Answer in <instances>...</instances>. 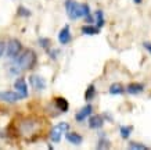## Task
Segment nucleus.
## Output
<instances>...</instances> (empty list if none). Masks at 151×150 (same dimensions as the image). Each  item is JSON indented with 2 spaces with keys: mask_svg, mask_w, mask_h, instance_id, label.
I'll return each instance as SVG.
<instances>
[{
  "mask_svg": "<svg viewBox=\"0 0 151 150\" xmlns=\"http://www.w3.org/2000/svg\"><path fill=\"white\" fill-rule=\"evenodd\" d=\"M143 91H144V85L140 83V82H132L125 88V92H128L129 95H139Z\"/></svg>",
  "mask_w": 151,
  "mask_h": 150,
  "instance_id": "obj_11",
  "label": "nucleus"
},
{
  "mask_svg": "<svg viewBox=\"0 0 151 150\" xmlns=\"http://www.w3.org/2000/svg\"><path fill=\"white\" fill-rule=\"evenodd\" d=\"M96 147H97V149H110V147H111L110 141H108V139H105L104 133H101V135H100V141H99V145H97Z\"/></svg>",
  "mask_w": 151,
  "mask_h": 150,
  "instance_id": "obj_19",
  "label": "nucleus"
},
{
  "mask_svg": "<svg viewBox=\"0 0 151 150\" xmlns=\"http://www.w3.org/2000/svg\"><path fill=\"white\" fill-rule=\"evenodd\" d=\"M54 104L61 113H67V111L69 110L68 100L65 99V97H63V96H57V97H54Z\"/></svg>",
  "mask_w": 151,
  "mask_h": 150,
  "instance_id": "obj_12",
  "label": "nucleus"
},
{
  "mask_svg": "<svg viewBox=\"0 0 151 150\" xmlns=\"http://www.w3.org/2000/svg\"><path fill=\"white\" fill-rule=\"evenodd\" d=\"M71 41H72V35H71L69 25H65V27L58 32V42L61 45H68Z\"/></svg>",
  "mask_w": 151,
  "mask_h": 150,
  "instance_id": "obj_9",
  "label": "nucleus"
},
{
  "mask_svg": "<svg viewBox=\"0 0 151 150\" xmlns=\"http://www.w3.org/2000/svg\"><path fill=\"white\" fill-rule=\"evenodd\" d=\"M37 42H39V45H40L43 49L46 50V51L51 47V41L49 39V38H39V39H37Z\"/></svg>",
  "mask_w": 151,
  "mask_h": 150,
  "instance_id": "obj_22",
  "label": "nucleus"
},
{
  "mask_svg": "<svg viewBox=\"0 0 151 150\" xmlns=\"http://www.w3.org/2000/svg\"><path fill=\"white\" fill-rule=\"evenodd\" d=\"M143 46H144V49H146L147 51L151 54V43H150V42H144V43H143Z\"/></svg>",
  "mask_w": 151,
  "mask_h": 150,
  "instance_id": "obj_25",
  "label": "nucleus"
},
{
  "mask_svg": "<svg viewBox=\"0 0 151 150\" xmlns=\"http://www.w3.org/2000/svg\"><path fill=\"white\" fill-rule=\"evenodd\" d=\"M108 92H110V95L112 96H116V95H124L125 93V88L121 85V83H118V82H115V83H112L110 86V89H108Z\"/></svg>",
  "mask_w": 151,
  "mask_h": 150,
  "instance_id": "obj_16",
  "label": "nucleus"
},
{
  "mask_svg": "<svg viewBox=\"0 0 151 150\" xmlns=\"http://www.w3.org/2000/svg\"><path fill=\"white\" fill-rule=\"evenodd\" d=\"M65 139L68 141V143L75 146H79L83 142V136L79 135L78 132H73V131H67L65 132Z\"/></svg>",
  "mask_w": 151,
  "mask_h": 150,
  "instance_id": "obj_10",
  "label": "nucleus"
},
{
  "mask_svg": "<svg viewBox=\"0 0 151 150\" xmlns=\"http://www.w3.org/2000/svg\"><path fill=\"white\" fill-rule=\"evenodd\" d=\"M63 133H64V131H63L58 125L53 127V128H51V131H50V139H51V142H53V143H58V142L61 141V138H63Z\"/></svg>",
  "mask_w": 151,
  "mask_h": 150,
  "instance_id": "obj_13",
  "label": "nucleus"
},
{
  "mask_svg": "<svg viewBox=\"0 0 151 150\" xmlns=\"http://www.w3.org/2000/svg\"><path fill=\"white\" fill-rule=\"evenodd\" d=\"M94 21H96V27L100 28V29L105 25L104 11L103 10H96V13H94Z\"/></svg>",
  "mask_w": 151,
  "mask_h": 150,
  "instance_id": "obj_15",
  "label": "nucleus"
},
{
  "mask_svg": "<svg viewBox=\"0 0 151 150\" xmlns=\"http://www.w3.org/2000/svg\"><path fill=\"white\" fill-rule=\"evenodd\" d=\"M104 125V118L101 114L89 115V128L90 129H101Z\"/></svg>",
  "mask_w": 151,
  "mask_h": 150,
  "instance_id": "obj_8",
  "label": "nucleus"
},
{
  "mask_svg": "<svg viewBox=\"0 0 151 150\" xmlns=\"http://www.w3.org/2000/svg\"><path fill=\"white\" fill-rule=\"evenodd\" d=\"M128 147L132 150H148V146L143 145V143H139V142H129Z\"/></svg>",
  "mask_w": 151,
  "mask_h": 150,
  "instance_id": "obj_20",
  "label": "nucleus"
},
{
  "mask_svg": "<svg viewBox=\"0 0 151 150\" xmlns=\"http://www.w3.org/2000/svg\"><path fill=\"white\" fill-rule=\"evenodd\" d=\"M36 61H37V56L35 53V50L32 49H27L24 51H21L18 57L15 60H13V63L21 70V72L32 70L36 65Z\"/></svg>",
  "mask_w": 151,
  "mask_h": 150,
  "instance_id": "obj_1",
  "label": "nucleus"
},
{
  "mask_svg": "<svg viewBox=\"0 0 151 150\" xmlns=\"http://www.w3.org/2000/svg\"><path fill=\"white\" fill-rule=\"evenodd\" d=\"M29 83H31V86L35 89V91H45L47 86V82L46 79L40 75H31L29 77Z\"/></svg>",
  "mask_w": 151,
  "mask_h": 150,
  "instance_id": "obj_5",
  "label": "nucleus"
},
{
  "mask_svg": "<svg viewBox=\"0 0 151 150\" xmlns=\"http://www.w3.org/2000/svg\"><path fill=\"white\" fill-rule=\"evenodd\" d=\"M4 51H6V42L0 41V59L3 57V54H4Z\"/></svg>",
  "mask_w": 151,
  "mask_h": 150,
  "instance_id": "obj_23",
  "label": "nucleus"
},
{
  "mask_svg": "<svg viewBox=\"0 0 151 150\" xmlns=\"http://www.w3.org/2000/svg\"><path fill=\"white\" fill-rule=\"evenodd\" d=\"M14 88H15V92H17L22 99H27L28 97V95H29V92H28V83H27V81H25L24 77H19L15 79Z\"/></svg>",
  "mask_w": 151,
  "mask_h": 150,
  "instance_id": "obj_4",
  "label": "nucleus"
},
{
  "mask_svg": "<svg viewBox=\"0 0 151 150\" xmlns=\"http://www.w3.org/2000/svg\"><path fill=\"white\" fill-rule=\"evenodd\" d=\"M133 3H134V4H142L143 0H133Z\"/></svg>",
  "mask_w": 151,
  "mask_h": 150,
  "instance_id": "obj_26",
  "label": "nucleus"
},
{
  "mask_svg": "<svg viewBox=\"0 0 151 150\" xmlns=\"http://www.w3.org/2000/svg\"><path fill=\"white\" fill-rule=\"evenodd\" d=\"M132 131H133V127L132 125H122V127L119 128V133H121V138L125 139V141H128L129 136L132 135Z\"/></svg>",
  "mask_w": 151,
  "mask_h": 150,
  "instance_id": "obj_18",
  "label": "nucleus"
},
{
  "mask_svg": "<svg viewBox=\"0 0 151 150\" xmlns=\"http://www.w3.org/2000/svg\"><path fill=\"white\" fill-rule=\"evenodd\" d=\"M17 14H18L19 17H31V11H29V9H27L25 6H18V9H17Z\"/></svg>",
  "mask_w": 151,
  "mask_h": 150,
  "instance_id": "obj_21",
  "label": "nucleus"
},
{
  "mask_svg": "<svg viewBox=\"0 0 151 150\" xmlns=\"http://www.w3.org/2000/svg\"><path fill=\"white\" fill-rule=\"evenodd\" d=\"M81 31H82L83 35H89V36H93V35H97V33H100V28L94 27L92 24H87V25H83L81 28Z\"/></svg>",
  "mask_w": 151,
  "mask_h": 150,
  "instance_id": "obj_14",
  "label": "nucleus"
},
{
  "mask_svg": "<svg viewBox=\"0 0 151 150\" xmlns=\"http://www.w3.org/2000/svg\"><path fill=\"white\" fill-rule=\"evenodd\" d=\"M65 11H67V15H68L69 20H75L78 18H83V7L82 3H78L75 0H65Z\"/></svg>",
  "mask_w": 151,
  "mask_h": 150,
  "instance_id": "obj_2",
  "label": "nucleus"
},
{
  "mask_svg": "<svg viewBox=\"0 0 151 150\" xmlns=\"http://www.w3.org/2000/svg\"><path fill=\"white\" fill-rule=\"evenodd\" d=\"M22 97L13 91H1L0 92V100L6 101V103H17L18 100H21Z\"/></svg>",
  "mask_w": 151,
  "mask_h": 150,
  "instance_id": "obj_6",
  "label": "nucleus"
},
{
  "mask_svg": "<svg viewBox=\"0 0 151 150\" xmlns=\"http://www.w3.org/2000/svg\"><path fill=\"white\" fill-rule=\"evenodd\" d=\"M96 86H94V83H90L89 86H87L86 92H85V100L86 101H92L94 97H96Z\"/></svg>",
  "mask_w": 151,
  "mask_h": 150,
  "instance_id": "obj_17",
  "label": "nucleus"
},
{
  "mask_svg": "<svg viewBox=\"0 0 151 150\" xmlns=\"http://www.w3.org/2000/svg\"><path fill=\"white\" fill-rule=\"evenodd\" d=\"M21 51H22V43L18 39H15V38L10 39L9 43L6 45V56L10 60H15Z\"/></svg>",
  "mask_w": 151,
  "mask_h": 150,
  "instance_id": "obj_3",
  "label": "nucleus"
},
{
  "mask_svg": "<svg viewBox=\"0 0 151 150\" xmlns=\"http://www.w3.org/2000/svg\"><path fill=\"white\" fill-rule=\"evenodd\" d=\"M92 113H93V106L86 104L85 107H82L78 113L75 114V121L76 122H83L86 118H89V115H92Z\"/></svg>",
  "mask_w": 151,
  "mask_h": 150,
  "instance_id": "obj_7",
  "label": "nucleus"
},
{
  "mask_svg": "<svg viewBox=\"0 0 151 150\" xmlns=\"http://www.w3.org/2000/svg\"><path fill=\"white\" fill-rule=\"evenodd\" d=\"M101 115H103V118H104V120L105 118L108 120V122H114V118H112V117H111L108 113H104V114H101Z\"/></svg>",
  "mask_w": 151,
  "mask_h": 150,
  "instance_id": "obj_24",
  "label": "nucleus"
}]
</instances>
